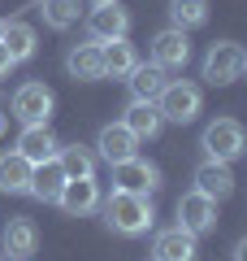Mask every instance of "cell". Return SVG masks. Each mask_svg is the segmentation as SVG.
<instances>
[{"mask_svg":"<svg viewBox=\"0 0 247 261\" xmlns=\"http://www.w3.org/2000/svg\"><path fill=\"white\" fill-rule=\"evenodd\" d=\"M100 209H104V222H109L117 235H126V240L147 235V231L156 226L152 200H147V196H139V192H121V187H113L109 200H100Z\"/></svg>","mask_w":247,"mask_h":261,"instance_id":"1","label":"cell"},{"mask_svg":"<svg viewBox=\"0 0 247 261\" xmlns=\"http://www.w3.org/2000/svg\"><path fill=\"white\" fill-rule=\"evenodd\" d=\"M200 105H204L200 87L187 83V79H169V83H165V92L156 96L161 118H165V122H178V126H187V122L200 118Z\"/></svg>","mask_w":247,"mask_h":261,"instance_id":"2","label":"cell"},{"mask_svg":"<svg viewBox=\"0 0 247 261\" xmlns=\"http://www.w3.org/2000/svg\"><path fill=\"white\" fill-rule=\"evenodd\" d=\"M200 148L208 152V161H234V157H243V148H247L243 122H234V118L208 122V126H204V135H200Z\"/></svg>","mask_w":247,"mask_h":261,"instance_id":"3","label":"cell"},{"mask_svg":"<svg viewBox=\"0 0 247 261\" xmlns=\"http://www.w3.org/2000/svg\"><path fill=\"white\" fill-rule=\"evenodd\" d=\"M204 79L212 87H230L234 79H243V48L234 39H217V44L204 53Z\"/></svg>","mask_w":247,"mask_h":261,"instance_id":"4","label":"cell"},{"mask_svg":"<svg viewBox=\"0 0 247 261\" xmlns=\"http://www.w3.org/2000/svg\"><path fill=\"white\" fill-rule=\"evenodd\" d=\"M52 105H56L52 87H44V83H22L18 92H13L9 109H13V118H18L22 126H35V122H48V118H52Z\"/></svg>","mask_w":247,"mask_h":261,"instance_id":"5","label":"cell"},{"mask_svg":"<svg viewBox=\"0 0 247 261\" xmlns=\"http://www.w3.org/2000/svg\"><path fill=\"white\" fill-rule=\"evenodd\" d=\"M178 226H182V231H191L195 240H200V235H208L212 226H217V200H212V196H204V192H182L178 196Z\"/></svg>","mask_w":247,"mask_h":261,"instance_id":"6","label":"cell"},{"mask_svg":"<svg viewBox=\"0 0 247 261\" xmlns=\"http://www.w3.org/2000/svg\"><path fill=\"white\" fill-rule=\"evenodd\" d=\"M113 187L147 196V192H156V187H161V170L135 152V157H126V161H117V166H113Z\"/></svg>","mask_w":247,"mask_h":261,"instance_id":"7","label":"cell"},{"mask_svg":"<svg viewBox=\"0 0 247 261\" xmlns=\"http://www.w3.org/2000/svg\"><path fill=\"white\" fill-rule=\"evenodd\" d=\"M56 205H61L70 218L96 214V209H100V183H96V174H91V178H65L61 196H56Z\"/></svg>","mask_w":247,"mask_h":261,"instance_id":"8","label":"cell"},{"mask_svg":"<svg viewBox=\"0 0 247 261\" xmlns=\"http://www.w3.org/2000/svg\"><path fill=\"white\" fill-rule=\"evenodd\" d=\"M135 148H139V140H135V130H130L126 122H109V126L96 135V157L109 161V166H117V161L135 157Z\"/></svg>","mask_w":247,"mask_h":261,"instance_id":"9","label":"cell"},{"mask_svg":"<svg viewBox=\"0 0 247 261\" xmlns=\"http://www.w3.org/2000/svg\"><path fill=\"white\" fill-rule=\"evenodd\" d=\"M152 61L161 70H187V61H191V39H187V31H178V27L161 31L152 39Z\"/></svg>","mask_w":247,"mask_h":261,"instance_id":"10","label":"cell"},{"mask_svg":"<svg viewBox=\"0 0 247 261\" xmlns=\"http://www.w3.org/2000/svg\"><path fill=\"white\" fill-rule=\"evenodd\" d=\"M87 31H91V39H96V44L121 39V35L130 31V13L121 9L117 0H113V5H96V9H91V18H87Z\"/></svg>","mask_w":247,"mask_h":261,"instance_id":"11","label":"cell"},{"mask_svg":"<svg viewBox=\"0 0 247 261\" xmlns=\"http://www.w3.org/2000/svg\"><path fill=\"white\" fill-rule=\"evenodd\" d=\"M200 248H195V235L182 231V226H169L152 240V261H195Z\"/></svg>","mask_w":247,"mask_h":261,"instance_id":"12","label":"cell"},{"mask_svg":"<svg viewBox=\"0 0 247 261\" xmlns=\"http://www.w3.org/2000/svg\"><path fill=\"white\" fill-rule=\"evenodd\" d=\"M65 70H70L78 83H96V79H104V48L96 44H74L70 53H65Z\"/></svg>","mask_w":247,"mask_h":261,"instance_id":"13","label":"cell"},{"mask_svg":"<svg viewBox=\"0 0 247 261\" xmlns=\"http://www.w3.org/2000/svg\"><path fill=\"white\" fill-rule=\"evenodd\" d=\"M13 148L22 152V157L30 161V166H39V161H48V157H56V135L48 130V122H35V126H22V135H18V144Z\"/></svg>","mask_w":247,"mask_h":261,"instance_id":"14","label":"cell"},{"mask_svg":"<svg viewBox=\"0 0 247 261\" xmlns=\"http://www.w3.org/2000/svg\"><path fill=\"white\" fill-rule=\"evenodd\" d=\"M195 192L212 196V200H226L234 192V170H230V161H204L195 170Z\"/></svg>","mask_w":247,"mask_h":261,"instance_id":"15","label":"cell"},{"mask_svg":"<svg viewBox=\"0 0 247 261\" xmlns=\"http://www.w3.org/2000/svg\"><path fill=\"white\" fill-rule=\"evenodd\" d=\"M61 187H65V170H61V161H56V157L39 161V166L30 170V196H35V200H44V205H56Z\"/></svg>","mask_w":247,"mask_h":261,"instance_id":"16","label":"cell"},{"mask_svg":"<svg viewBox=\"0 0 247 261\" xmlns=\"http://www.w3.org/2000/svg\"><path fill=\"white\" fill-rule=\"evenodd\" d=\"M121 122L135 130V140H156V135H161V126H165L156 100H130L126 113H121Z\"/></svg>","mask_w":247,"mask_h":261,"instance_id":"17","label":"cell"},{"mask_svg":"<svg viewBox=\"0 0 247 261\" xmlns=\"http://www.w3.org/2000/svg\"><path fill=\"white\" fill-rule=\"evenodd\" d=\"M126 83H130V92H135V100H156V96L165 92V83H169V70H161L156 61H139L126 74Z\"/></svg>","mask_w":247,"mask_h":261,"instance_id":"18","label":"cell"},{"mask_svg":"<svg viewBox=\"0 0 247 261\" xmlns=\"http://www.w3.org/2000/svg\"><path fill=\"white\" fill-rule=\"evenodd\" d=\"M30 170H35V166H30L18 148H13V152H0V192H9V196L30 192Z\"/></svg>","mask_w":247,"mask_h":261,"instance_id":"19","label":"cell"},{"mask_svg":"<svg viewBox=\"0 0 247 261\" xmlns=\"http://www.w3.org/2000/svg\"><path fill=\"white\" fill-rule=\"evenodd\" d=\"M39 244V231L30 218H13V222H5V231H0V248L9 252V257H30Z\"/></svg>","mask_w":247,"mask_h":261,"instance_id":"20","label":"cell"},{"mask_svg":"<svg viewBox=\"0 0 247 261\" xmlns=\"http://www.w3.org/2000/svg\"><path fill=\"white\" fill-rule=\"evenodd\" d=\"M0 44H5V53L13 57V61H30L35 57V27H26V22H0Z\"/></svg>","mask_w":247,"mask_h":261,"instance_id":"21","label":"cell"},{"mask_svg":"<svg viewBox=\"0 0 247 261\" xmlns=\"http://www.w3.org/2000/svg\"><path fill=\"white\" fill-rule=\"evenodd\" d=\"M100 48H104V79H126L139 65V53H135V44H126V35L109 39V44H100Z\"/></svg>","mask_w":247,"mask_h":261,"instance_id":"22","label":"cell"},{"mask_svg":"<svg viewBox=\"0 0 247 261\" xmlns=\"http://www.w3.org/2000/svg\"><path fill=\"white\" fill-rule=\"evenodd\" d=\"M56 161H61L65 178H91L96 174V152L82 148V144H65V148H56Z\"/></svg>","mask_w":247,"mask_h":261,"instance_id":"23","label":"cell"},{"mask_svg":"<svg viewBox=\"0 0 247 261\" xmlns=\"http://www.w3.org/2000/svg\"><path fill=\"white\" fill-rule=\"evenodd\" d=\"M169 18H174L178 31H195L208 22V0H174L169 5Z\"/></svg>","mask_w":247,"mask_h":261,"instance_id":"24","label":"cell"},{"mask_svg":"<svg viewBox=\"0 0 247 261\" xmlns=\"http://www.w3.org/2000/svg\"><path fill=\"white\" fill-rule=\"evenodd\" d=\"M39 13L52 31H70L78 22V0H39Z\"/></svg>","mask_w":247,"mask_h":261,"instance_id":"25","label":"cell"},{"mask_svg":"<svg viewBox=\"0 0 247 261\" xmlns=\"http://www.w3.org/2000/svg\"><path fill=\"white\" fill-rule=\"evenodd\" d=\"M13 65H18V61H13V57H9V53H5V44H0V79H5V74H9V70H13Z\"/></svg>","mask_w":247,"mask_h":261,"instance_id":"26","label":"cell"},{"mask_svg":"<svg viewBox=\"0 0 247 261\" xmlns=\"http://www.w3.org/2000/svg\"><path fill=\"white\" fill-rule=\"evenodd\" d=\"M234 261H247V235H243V240L234 244Z\"/></svg>","mask_w":247,"mask_h":261,"instance_id":"27","label":"cell"},{"mask_svg":"<svg viewBox=\"0 0 247 261\" xmlns=\"http://www.w3.org/2000/svg\"><path fill=\"white\" fill-rule=\"evenodd\" d=\"M91 5H113V0H91Z\"/></svg>","mask_w":247,"mask_h":261,"instance_id":"28","label":"cell"},{"mask_svg":"<svg viewBox=\"0 0 247 261\" xmlns=\"http://www.w3.org/2000/svg\"><path fill=\"white\" fill-rule=\"evenodd\" d=\"M243 74H247V53H243Z\"/></svg>","mask_w":247,"mask_h":261,"instance_id":"29","label":"cell"},{"mask_svg":"<svg viewBox=\"0 0 247 261\" xmlns=\"http://www.w3.org/2000/svg\"><path fill=\"white\" fill-rule=\"evenodd\" d=\"M9 261H30V257H9Z\"/></svg>","mask_w":247,"mask_h":261,"instance_id":"30","label":"cell"},{"mask_svg":"<svg viewBox=\"0 0 247 261\" xmlns=\"http://www.w3.org/2000/svg\"><path fill=\"white\" fill-rule=\"evenodd\" d=\"M0 126H5V113H0Z\"/></svg>","mask_w":247,"mask_h":261,"instance_id":"31","label":"cell"}]
</instances>
